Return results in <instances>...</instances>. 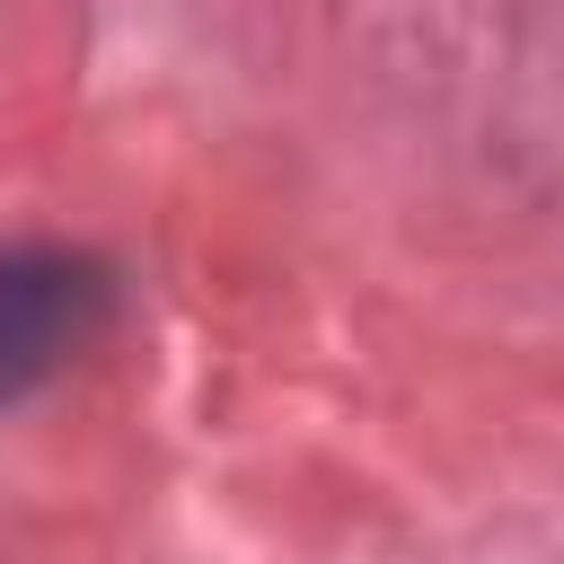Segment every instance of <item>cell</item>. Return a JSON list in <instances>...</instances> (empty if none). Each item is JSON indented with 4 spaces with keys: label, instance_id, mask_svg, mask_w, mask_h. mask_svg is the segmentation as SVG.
<instances>
[{
    "label": "cell",
    "instance_id": "6da1fadb",
    "mask_svg": "<svg viewBox=\"0 0 564 564\" xmlns=\"http://www.w3.org/2000/svg\"><path fill=\"white\" fill-rule=\"evenodd\" d=\"M97 300V282L88 273H70L62 256H44V264H0V388H18V379H35L44 361H62L70 344H79V308Z\"/></svg>",
    "mask_w": 564,
    "mask_h": 564
}]
</instances>
